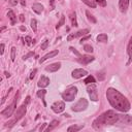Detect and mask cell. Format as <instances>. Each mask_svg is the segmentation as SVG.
I'll list each match as a JSON object with an SVG mask.
<instances>
[{
	"label": "cell",
	"instance_id": "cell-12",
	"mask_svg": "<svg viewBox=\"0 0 132 132\" xmlns=\"http://www.w3.org/2000/svg\"><path fill=\"white\" fill-rule=\"evenodd\" d=\"M60 68H61V63L57 62V63H53V64L46 66V67H45V70L48 71V72H56V71H58Z\"/></svg>",
	"mask_w": 132,
	"mask_h": 132
},
{
	"label": "cell",
	"instance_id": "cell-37",
	"mask_svg": "<svg viewBox=\"0 0 132 132\" xmlns=\"http://www.w3.org/2000/svg\"><path fill=\"white\" fill-rule=\"evenodd\" d=\"M36 72H37V70H36V69H34V70L31 72V74H30V77H29V78H30V79H33V78H34V76H35V74H36Z\"/></svg>",
	"mask_w": 132,
	"mask_h": 132
},
{
	"label": "cell",
	"instance_id": "cell-24",
	"mask_svg": "<svg viewBox=\"0 0 132 132\" xmlns=\"http://www.w3.org/2000/svg\"><path fill=\"white\" fill-rule=\"evenodd\" d=\"M86 15H87V18H88V20L91 22V23H93V24H95L96 22H97V20L94 18V15L93 14H91L90 13V11L89 10H86Z\"/></svg>",
	"mask_w": 132,
	"mask_h": 132
},
{
	"label": "cell",
	"instance_id": "cell-26",
	"mask_svg": "<svg viewBox=\"0 0 132 132\" xmlns=\"http://www.w3.org/2000/svg\"><path fill=\"white\" fill-rule=\"evenodd\" d=\"M85 4H87L88 6H90V7H92V8H95L96 7V2L94 1V0H81Z\"/></svg>",
	"mask_w": 132,
	"mask_h": 132
},
{
	"label": "cell",
	"instance_id": "cell-13",
	"mask_svg": "<svg viewBox=\"0 0 132 132\" xmlns=\"http://www.w3.org/2000/svg\"><path fill=\"white\" fill-rule=\"evenodd\" d=\"M37 85H38L39 88H45V87H47V86L50 85V78L46 77V76H44V75H42V76L39 78Z\"/></svg>",
	"mask_w": 132,
	"mask_h": 132
},
{
	"label": "cell",
	"instance_id": "cell-1",
	"mask_svg": "<svg viewBox=\"0 0 132 132\" xmlns=\"http://www.w3.org/2000/svg\"><path fill=\"white\" fill-rule=\"evenodd\" d=\"M106 97H107V100L110 103V105L112 107H114L116 109H118L122 112H126L130 109V102L118 90H116L113 88H108L106 91Z\"/></svg>",
	"mask_w": 132,
	"mask_h": 132
},
{
	"label": "cell",
	"instance_id": "cell-5",
	"mask_svg": "<svg viewBox=\"0 0 132 132\" xmlns=\"http://www.w3.org/2000/svg\"><path fill=\"white\" fill-rule=\"evenodd\" d=\"M87 107H88V100L85 99V98H80V99L71 107V109H72L73 111H75V112H79V111L85 110Z\"/></svg>",
	"mask_w": 132,
	"mask_h": 132
},
{
	"label": "cell",
	"instance_id": "cell-32",
	"mask_svg": "<svg viewBox=\"0 0 132 132\" xmlns=\"http://www.w3.org/2000/svg\"><path fill=\"white\" fill-rule=\"evenodd\" d=\"M25 41H26V44H27V45H31L33 40L31 39L30 36H26V37H25Z\"/></svg>",
	"mask_w": 132,
	"mask_h": 132
},
{
	"label": "cell",
	"instance_id": "cell-18",
	"mask_svg": "<svg viewBox=\"0 0 132 132\" xmlns=\"http://www.w3.org/2000/svg\"><path fill=\"white\" fill-rule=\"evenodd\" d=\"M7 16L9 19V21H10V25H14L16 23V16H15V14H14V12L12 10H9L7 12Z\"/></svg>",
	"mask_w": 132,
	"mask_h": 132
},
{
	"label": "cell",
	"instance_id": "cell-22",
	"mask_svg": "<svg viewBox=\"0 0 132 132\" xmlns=\"http://www.w3.org/2000/svg\"><path fill=\"white\" fill-rule=\"evenodd\" d=\"M70 21H71V25L73 26V27H77L78 25H77V21H76V14H75V12H72L71 14H70Z\"/></svg>",
	"mask_w": 132,
	"mask_h": 132
},
{
	"label": "cell",
	"instance_id": "cell-3",
	"mask_svg": "<svg viewBox=\"0 0 132 132\" xmlns=\"http://www.w3.org/2000/svg\"><path fill=\"white\" fill-rule=\"evenodd\" d=\"M77 94V88L74 86H71L67 88L63 93H62V98L65 101H72Z\"/></svg>",
	"mask_w": 132,
	"mask_h": 132
},
{
	"label": "cell",
	"instance_id": "cell-6",
	"mask_svg": "<svg viewBox=\"0 0 132 132\" xmlns=\"http://www.w3.org/2000/svg\"><path fill=\"white\" fill-rule=\"evenodd\" d=\"M87 92L91 98V100L93 101H97L98 100V93H97V87L96 85L93 82V84H89L87 86Z\"/></svg>",
	"mask_w": 132,
	"mask_h": 132
},
{
	"label": "cell",
	"instance_id": "cell-28",
	"mask_svg": "<svg viewBox=\"0 0 132 132\" xmlns=\"http://www.w3.org/2000/svg\"><path fill=\"white\" fill-rule=\"evenodd\" d=\"M64 23H65V16H64V15H62V16H61V19H60V21H59V23H58V25L56 26V28H57V29L61 28V27L64 25Z\"/></svg>",
	"mask_w": 132,
	"mask_h": 132
},
{
	"label": "cell",
	"instance_id": "cell-23",
	"mask_svg": "<svg viewBox=\"0 0 132 132\" xmlns=\"http://www.w3.org/2000/svg\"><path fill=\"white\" fill-rule=\"evenodd\" d=\"M107 35L106 34H104V33H102V34H99L98 36H97V41L98 42H107Z\"/></svg>",
	"mask_w": 132,
	"mask_h": 132
},
{
	"label": "cell",
	"instance_id": "cell-33",
	"mask_svg": "<svg viewBox=\"0 0 132 132\" xmlns=\"http://www.w3.org/2000/svg\"><path fill=\"white\" fill-rule=\"evenodd\" d=\"M47 45H48V40H47V39H45V40L43 41V43L41 44V50H46Z\"/></svg>",
	"mask_w": 132,
	"mask_h": 132
},
{
	"label": "cell",
	"instance_id": "cell-46",
	"mask_svg": "<svg viewBox=\"0 0 132 132\" xmlns=\"http://www.w3.org/2000/svg\"><path fill=\"white\" fill-rule=\"evenodd\" d=\"M4 74H5V76H6V77H9V76H10V74H9L8 72H4Z\"/></svg>",
	"mask_w": 132,
	"mask_h": 132
},
{
	"label": "cell",
	"instance_id": "cell-10",
	"mask_svg": "<svg viewBox=\"0 0 132 132\" xmlns=\"http://www.w3.org/2000/svg\"><path fill=\"white\" fill-rule=\"evenodd\" d=\"M88 74V72L85 70V69H80V68H78V69H74L73 71H72V77L73 78H80V77H82V76H86Z\"/></svg>",
	"mask_w": 132,
	"mask_h": 132
},
{
	"label": "cell",
	"instance_id": "cell-9",
	"mask_svg": "<svg viewBox=\"0 0 132 132\" xmlns=\"http://www.w3.org/2000/svg\"><path fill=\"white\" fill-rule=\"evenodd\" d=\"M118 123L126 124V125H132V117L128 114H119V121Z\"/></svg>",
	"mask_w": 132,
	"mask_h": 132
},
{
	"label": "cell",
	"instance_id": "cell-29",
	"mask_svg": "<svg viewBox=\"0 0 132 132\" xmlns=\"http://www.w3.org/2000/svg\"><path fill=\"white\" fill-rule=\"evenodd\" d=\"M84 50H85L87 53H93V47H92L90 44H85V45H84Z\"/></svg>",
	"mask_w": 132,
	"mask_h": 132
},
{
	"label": "cell",
	"instance_id": "cell-27",
	"mask_svg": "<svg viewBox=\"0 0 132 132\" xmlns=\"http://www.w3.org/2000/svg\"><path fill=\"white\" fill-rule=\"evenodd\" d=\"M31 28L33 29V31H34V32H36V31H37V21H36L35 19L31 20Z\"/></svg>",
	"mask_w": 132,
	"mask_h": 132
},
{
	"label": "cell",
	"instance_id": "cell-35",
	"mask_svg": "<svg viewBox=\"0 0 132 132\" xmlns=\"http://www.w3.org/2000/svg\"><path fill=\"white\" fill-rule=\"evenodd\" d=\"M33 55H34V53H32V52H31V53H29V54H27V55H25V56L23 57V60L25 61V60H27V59H28L29 57H31V56H33Z\"/></svg>",
	"mask_w": 132,
	"mask_h": 132
},
{
	"label": "cell",
	"instance_id": "cell-36",
	"mask_svg": "<svg viewBox=\"0 0 132 132\" xmlns=\"http://www.w3.org/2000/svg\"><path fill=\"white\" fill-rule=\"evenodd\" d=\"M70 50H71V51H72V52H73V53H74V54H75V55H76V56H77L78 58H79V57L81 56V55H80V54H79V53H78V52H77V51H76V50H75L74 47H70Z\"/></svg>",
	"mask_w": 132,
	"mask_h": 132
},
{
	"label": "cell",
	"instance_id": "cell-19",
	"mask_svg": "<svg viewBox=\"0 0 132 132\" xmlns=\"http://www.w3.org/2000/svg\"><path fill=\"white\" fill-rule=\"evenodd\" d=\"M82 128H84V125H72V126L68 127L67 131L68 132H77Z\"/></svg>",
	"mask_w": 132,
	"mask_h": 132
},
{
	"label": "cell",
	"instance_id": "cell-11",
	"mask_svg": "<svg viewBox=\"0 0 132 132\" xmlns=\"http://www.w3.org/2000/svg\"><path fill=\"white\" fill-rule=\"evenodd\" d=\"M94 57L93 56H88V55H84V56H80L78 58V62L81 63V64H89L90 62L94 61Z\"/></svg>",
	"mask_w": 132,
	"mask_h": 132
},
{
	"label": "cell",
	"instance_id": "cell-40",
	"mask_svg": "<svg viewBox=\"0 0 132 132\" xmlns=\"http://www.w3.org/2000/svg\"><path fill=\"white\" fill-rule=\"evenodd\" d=\"M50 4H51V9H54V7H55V2H54V0H50Z\"/></svg>",
	"mask_w": 132,
	"mask_h": 132
},
{
	"label": "cell",
	"instance_id": "cell-39",
	"mask_svg": "<svg viewBox=\"0 0 132 132\" xmlns=\"http://www.w3.org/2000/svg\"><path fill=\"white\" fill-rule=\"evenodd\" d=\"M3 53H4V44L1 43V44H0V54L3 55Z\"/></svg>",
	"mask_w": 132,
	"mask_h": 132
},
{
	"label": "cell",
	"instance_id": "cell-8",
	"mask_svg": "<svg viewBox=\"0 0 132 132\" xmlns=\"http://www.w3.org/2000/svg\"><path fill=\"white\" fill-rule=\"evenodd\" d=\"M89 32H90V30H89V29H82V30H79V31H77V32H75V33H72V34L68 35L67 40H68V41H70V40H72L73 38L80 37V36H85V35L89 34Z\"/></svg>",
	"mask_w": 132,
	"mask_h": 132
},
{
	"label": "cell",
	"instance_id": "cell-42",
	"mask_svg": "<svg viewBox=\"0 0 132 132\" xmlns=\"http://www.w3.org/2000/svg\"><path fill=\"white\" fill-rule=\"evenodd\" d=\"M20 21H21V22H24V21H25V18H24L23 14H20Z\"/></svg>",
	"mask_w": 132,
	"mask_h": 132
},
{
	"label": "cell",
	"instance_id": "cell-14",
	"mask_svg": "<svg viewBox=\"0 0 132 132\" xmlns=\"http://www.w3.org/2000/svg\"><path fill=\"white\" fill-rule=\"evenodd\" d=\"M129 6V0H120L119 1V8L121 12H126Z\"/></svg>",
	"mask_w": 132,
	"mask_h": 132
},
{
	"label": "cell",
	"instance_id": "cell-44",
	"mask_svg": "<svg viewBox=\"0 0 132 132\" xmlns=\"http://www.w3.org/2000/svg\"><path fill=\"white\" fill-rule=\"evenodd\" d=\"M45 126H46V124H43V125H42V126L40 127V131H42V130H43V128H44Z\"/></svg>",
	"mask_w": 132,
	"mask_h": 132
},
{
	"label": "cell",
	"instance_id": "cell-4",
	"mask_svg": "<svg viewBox=\"0 0 132 132\" xmlns=\"http://www.w3.org/2000/svg\"><path fill=\"white\" fill-rule=\"evenodd\" d=\"M18 98H19V93H16V94H15V96H14V99H13L12 103H11L7 108H5L4 110H2V111L0 112V113H1V116H4V117H10V116L13 113V111H14V109H15V106H16Z\"/></svg>",
	"mask_w": 132,
	"mask_h": 132
},
{
	"label": "cell",
	"instance_id": "cell-31",
	"mask_svg": "<svg viewBox=\"0 0 132 132\" xmlns=\"http://www.w3.org/2000/svg\"><path fill=\"white\" fill-rule=\"evenodd\" d=\"M11 61L13 62L15 60V47H11V55H10Z\"/></svg>",
	"mask_w": 132,
	"mask_h": 132
},
{
	"label": "cell",
	"instance_id": "cell-47",
	"mask_svg": "<svg viewBox=\"0 0 132 132\" xmlns=\"http://www.w3.org/2000/svg\"><path fill=\"white\" fill-rule=\"evenodd\" d=\"M21 30H22V31H25V30H26V28H25V27H23V26H22V27H21Z\"/></svg>",
	"mask_w": 132,
	"mask_h": 132
},
{
	"label": "cell",
	"instance_id": "cell-17",
	"mask_svg": "<svg viewBox=\"0 0 132 132\" xmlns=\"http://www.w3.org/2000/svg\"><path fill=\"white\" fill-rule=\"evenodd\" d=\"M127 53H128V55H129V62H128V64L132 61V36L130 37V39H129V42H128V46H127Z\"/></svg>",
	"mask_w": 132,
	"mask_h": 132
},
{
	"label": "cell",
	"instance_id": "cell-16",
	"mask_svg": "<svg viewBox=\"0 0 132 132\" xmlns=\"http://www.w3.org/2000/svg\"><path fill=\"white\" fill-rule=\"evenodd\" d=\"M32 9H33V11H35L36 13L39 14V13H41L43 11V6L40 3H34L32 5Z\"/></svg>",
	"mask_w": 132,
	"mask_h": 132
},
{
	"label": "cell",
	"instance_id": "cell-20",
	"mask_svg": "<svg viewBox=\"0 0 132 132\" xmlns=\"http://www.w3.org/2000/svg\"><path fill=\"white\" fill-rule=\"evenodd\" d=\"M58 124H59V122L57 121V120H54V121H52V123L47 126V128L45 129V131L46 132H50V131H52L53 129H55L57 126H58Z\"/></svg>",
	"mask_w": 132,
	"mask_h": 132
},
{
	"label": "cell",
	"instance_id": "cell-15",
	"mask_svg": "<svg viewBox=\"0 0 132 132\" xmlns=\"http://www.w3.org/2000/svg\"><path fill=\"white\" fill-rule=\"evenodd\" d=\"M58 50H55V51H52V52H50L48 54H46V55H44L40 60H39V63L41 64V63H43L44 61H46L47 59H50V58H53V57H55L56 55H58Z\"/></svg>",
	"mask_w": 132,
	"mask_h": 132
},
{
	"label": "cell",
	"instance_id": "cell-43",
	"mask_svg": "<svg viewBox=\"0 0 132 132\" xmlns=\"http://www.w3.org/2000/svg\"><path fill=\"white\" fill-rule=\"evenodd\" d=\"M20 2H21V4H22L23 6H25V5H26V1H25V0H20Z\"/></svg>",
	"mask_w": 132,
	"mask_h": 132
},
{
	"label": "cell",
	"instance_id": "cell-21",
	"mask_svg": "<svg viewBox=\"0 0 132 132\" xmlns=\"http://www.w3.org/2000/svg\"><path fill=\"white\" fill-rule=\"evenodd\" d=\"M46 94V90H44V89H41V90H39L38 92H37V97H39V98H41L42 99V101H43V104L44 105H46V103H45V101H44V95Z\"/></svg>",
	"mask_w": 132,
	"mask_h": 132
},
{
	"label": "cell",
	"instance_id": "cell-38",
	"mask_svg": "<svg viewBox=\"0 0 132 132\" xmlns=\"http://www.w3.org/2000/svg\"><path fill=\"white\" fill-rule=\"evenodd\" d=\"M90 37H91V35H90V34H88L87 36H85V37H82V38L80 39V43H82V41H85V40H87V39H89Z\"/></svg>",
	"mask_w": 132,
	"mask_h": 132
},
{
	"label": "cell",
	"instance_id": "cell-7",
	"mask_svg": "<svg viewBox=\"0 0 132 132\" xmlns=\"http://www.w3.org/2000/svg\"><path fill=\"white\" fill-rule=\"evenodd\" d=\"M52 109L56 113H60L65 109V103L63 101H56L52 105Z\"/></svg>",
	"mask_w": 132,
	"mask_h": 132
},
{
	"label": "cell",
	"instance_id": "cell-2",
	"mask_svg": "<svg viewBox=\"0 0 132 132\" xmlns=\"http://www.w3.org/2000/svg\"><path fill=\"white\" fill-rule=\"evenodd\" d=\"M119 121V114L116 113L113 110H107L101 116H99L97 119L94 120L92 126L95 130H101L105 125H112L118 123Z\"/></svg>",
	"mask_w": 132,
	"mask_h": 132
},
{
	"label": "cell",
	"instance_id": "cell-45",
	"mask_svg": "<svg viewBox=\"0 0 132 132\" xmlns=\"http://www.w3.org/2000/svg\"><path fill=\"white\" fill-rule=\"evenodd\" d=\"M5 28H6V27H5V26H3V27H2L1 29H0V33H2V32H3V30H4Z\"/></svg>",
	"mask_w": 132,
	"mask_h": 132
},
{
	"label": "cell",
	"instance_id": "cell-30",
	"mask_svg": "<svg viewBox=\"0 0 132 132\" xmlns=\"http://www.w3.org/2000/svg\"><path fill=\"white\" fill-rule=\"evenodd\" d=\"M96 3H98L100 6H102V7H104V6H106V0H94Z\"/></svg>",
	"mask_w": 132,
	"mask_h": 132
},
{
	"label": "cell",
	"instance_id": "cell-41",
	"mask_svg": "<svg viewBox=\"0 0 132 132\" xmlns=\"http://www.w3.org/2000/svg\"><path fill=\"white\" fill-rule=\"evenodd\" d=\"M19 1H20V0H10V4H11V5H16Z\"/></svg>",
	"mask_w": 132,
	"mask_h": 132
},
{
	"label": "cell",
	"instance_id": "cell-34",
	"mask_svg": "<svg viewBox=\"0 0 132 132\" xmlns=\"http://www.w3.org/2000/svg\"><path fill=\"white\" fill-rule=\"evenodd\" d=\"M98 79L99 80H103L104 79V72L103 71L100 72V73H98Z\"/></svg>",
	"mask_w": 132,
	"mask_h": 132
},
{
	"label": "cell",
	"instance_id": "cell-25",
	"mask_svg": "<svg viewBox=\"0 0 132 132\" xmlns=\"http://www.w3.org/2000/svg\"><path fill=\"white\" fill-rule=\"evenodd\" d=\"M84 82H85L86 85L93 84V82H95V78H94V76H92V75H88V76L84 79Z\"/></svg>",
	"mask_w": 132,
	"mask_h": 132
}]
</instances>
